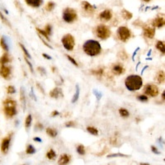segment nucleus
Listing matches in <instances>:
<instances>
[{
  "label": "nucleus",
  "instance_id": "f257e3e1",
  "mask_svg": "<svg viewBox=\"0 0 165 165\" xmlns=\"http://www.w3.org/2000/svg\"><path fill=\"white\" fill-rule=\"evenodd\" d=\"M82 50L88 56L95 57L101 54L102 46L96 40H88L82 45Z\"/></svg>",
  "mask_w": 165,
  "mask_h": 165
},
{
  "label": "nucleus",
  "instance_id": "f03ea898",
  "mask_svg": "<svg viewBox=\"0 0 165 165\" xmlns=\"http://www.w3.org/2000/svg\"><path fill=\"white\" fill-rule=\"evenodd\" d=\"M125 86L127 90L131 92H135L140 90L143 86V78L141 76L137 74L129 75L125 80Z\"/></svg>",
  "mask_w": 165,
  "mask_h": 165
},
{
  "label": "nucleus",
  "instance_id": "7ed1b4c3",
  "mask_svg": "<svg viewBox=\"0 0 165 165\" xmlns=\"http://www.w3.org/2000/svg\"><path fill=\"white\" fill-rule=\"evenodd\" d=\"M3 112L8 118H12L17 114V102L11 98L5 99L3 102Z\"/></svg>",
  "mask_w": 165,
  "mask_h": 165
},
{
  "label": "nucleus",
  "instance_id": "20e7f679",
  "mask_svg": "<svg viewBox=\"0 0 165 165\" xmlns=\"http://www.w3.org/2000/svg\"><path fill=\"white\" fill-rule=\"evenodd\" d=\"M95 34L97 37L101 40H107L111 37L112 35V31L108 26L101 24L98 25L95 29Z\"/></svg>",
  "mask_w": 165,
  "mask_h": 165
},
{
  "label": "nucleus",
  "instance_id": "39448f33",
  "mask_svg": "<svg viewBox=\"0 0 165 165\" xmlns=\"http://www.w3.org/2000/svg\"><path fill=\"white\" fill-rule=\"evenodd\" d=\"M63 20L67 23H73L78 19V13L75 10L71 8H67L63 12L62 15Z\"/></svg>",
  "mask_w": 165,
  "mask_h": 165
},
{
  "label": "nucleus",
  "instance_id": "423d86ee",
  "mask_svg": "<svg viewBox=\"0 0 165 165\" xmlns=\"http://www.w3.org/2000/svg\"><path fill=\"white\" fill-rule=\"evenodd\" d=\"M117 35L120 41L122 42H127L132 37V32H131V29H129L127 27L122 26L117 29Z\"/></svg>",
  "mask_w": 165,
  "mask_h": 165
},
{
  "label": "nucleus",
  "instance_id": "0eeeda50",
  "mask_svg": "<svg viewBox=\"0 0 165 165\" xmlns=\"http://www.w3.org/2000/svg\"><path fill=\"white\" fill-rule=\"evenodd\" d=\"M61 43L66 51H72L75 46V40L73 35L65 34L62 37Z\"/></svg>",
  "mask_w": 165,
  "mask_h": 165
},
{
  "label": "nucleus",
  "instance_id": "6e6552de",
  "mask_svg": "<svg viewBox=\"0 0 165 165\" xmlns=\"http://www.w3.org/2000/svg\"><path fill=\"white\" fill-rule=\"evenodd\" d=\"M144 92L146 96L154 98L159 93V89L158 86L154 83H148L144 87Z\"/></svg>",
  "mask_w": 165,
  "mask_h": 165
},
{
  "label": "nucleus",
  "instance_id": "1a4fd4ad",
  "mask_svg": "<svg viewBox=\"0 0 165 165\" xmlns=\"http://www.w3.org/2000/svg\"><path fill=\"white\" fill-rule=\"evenodd\" d=\"M151 26L154 28H161L165 26V14L159 13L151 22Z\"/></svg>",
  "mask_w": 165,
  "mask_h": 165
},
{
  "label": "nucleus",
  "instance_id": "9d476101",
  "mask_svg": "<svg viewBox=\"0 0 165 165\" xmlns=\"http://www.w3.org/2000/svg\"><path fill=\"white\" fill-rule=\"evenodd\" d=\"M155 28L152 26L144 25L143 27V35L144 37H146L148 39H153L155 36Z\"/></svg>",
  "mask_w": 165,
  "mask_h": 165
},
{
  "label": "nucleus",
  "instance_id": "9b49d317",
  "mask_svg": "<svg viewBox=\"0 0 165 165\" xmlns=\"http://www.w3.org/2000/svg\"><path fill=\"white\" fill-rule=\"evenodd\" d=\"M11 137L12 134L11 135H8V136H6V137L2 139V143H1V152H2V154H7L8 152L10 142H11Z\"/></svg>",
  "mask_w": 165,
  "mask_h": 165
},
{
  "label": "nucleus",
  "instance_id": "f8f14e48",
  "mask_svg": "<svg viewBox=\"0 0 165 165\" xmlns=\"http://www.w3.org/2000/svg\"><path fill=\"white\" fill-rule=\"evenodd\" d=\"M112 72L114 73L115 75L120 76L125 73L126 69H125V67H124L122 64L117 63V64H114L112 66Z\"/></svg>",
  "mask_w": 165,
  "mask_h": 165
},
{
  "label": "nucleus",
  "instance_id": "ddd939ff",
  "mask_svg": "<svg viewBox=\"0 0 165 165\" xmlns=\"http://www.w3.org/2000/svg\"><path fill=\"white\" fill-rule=\"evenodd\" d=\"M99 18L103 22H109L112 18V12L110 9H105L99 14Z\"/></svg>",
  "mask_w": 165,
  "mask_h": 165
},
{
  "label": "nucleus",
  "instance_id": "4468645a",
  "mask_svg": "<svg viewBox=\"0 0 165 165\" xmlns=\"http://www.w3.org/2000/svg\"><path fill=\"white\" fill-rule=\"evenodd\" d=\"M11 75V69L7 65H1L0 67V76L5 79H8Z\"/></svg>",
  "mask_w": 165,
  "mask_h": 165
},
{
  "label": "nucleus",
  "instance_id": "2eb2a0df",
  "mask_svg": "<svg viewBox=\"0 0 165 165\" xmlns=\"http://www.w3.org/2000/svg\"><path fill=\"white\" fill-rule=\"evenodd\" d=\"M81 6H82V8L83 10H84V12H86V13L89 14V15H92V14H93L94 11H95V9H94V7L92 6L90 2H87V1H83V2H82V4H81Z\"/></svg>",
  "mask_w": 165,
  "mask_h": 165
},
{
  "label": "nucleus",
  "instance_id": "dca6fc26",
  "mask_svg": "<svg viewBox=\"0 0 165 165\" xmlns=\"http://www.w3.org/2000/svg\"><path fill=\"white\" fill-rule=\"evenodd\" d=\"M71 160V156L69 154H63L60 156L59 160H58V164L59 165H67L68 163H69Z\"/></svg>",
  "mask_w": 165,
  "mask_h": 165
},
{
  "label": "nucleus",
  "instance_id": "f3484780",
  "mask_svg": "<svg viewBox=\"0 0 165 165\" xmlns=\"http://www.w3.org/2000/svg\"><path fill=\"white\" fill-rule=\"evenodd\" d=\"M50 96L53 98L58 99L60 98H63L64 94H63V92H62V90L60 89V88H55L50 92Z\"/></svg>",
  "mask_w": 165,
  "mask_h": 165
},
{
  "label": "nucleus",
  "instance_id": "a211bd4d",
  "mask_svg": "<svg viewBox=\"0 0 165 165\" xmlns=\"http://www.w3.org/2000/svg\"><path fill=\"white\" fill-rule=\"evenodd\" d=\"M154 80L158 83H159V84L165 83V72L163 71V70H159L156 74Z\"/></svg>",
  "mask_w": 165,
  "mask_h": 165
},
{
  "label": "nucleus",
  "instance_id": "6ab92c4d",
  "mask_svg": "<svg viewBox=\"0 0 165 165\" xmlns=\"http://www.w3.org/2000/svg\"><path fill=\"white\" fill-rule=\"evenodd\" d=\"M25 1L28 6L35 8L41 7V4L43 3V0H25Z\"/></svg>",
  "mask_w": 165,
  "mask_h": 165
},
{
  "label": "nucleus",
  "instance_id": "aec40b11",
  "mask_svg": "<svg viewBox=\"0 0 165 165\" xmlns=\"http://www.w3.org/2000/svg\"><path fill=\"white\" fill-rule=\"evenodd\" d=\"M156 49L162 54H165V41H158L155 44Z\"/></svg>",
  "mask_w": 165,
  "mask_h": 165
},
{
  "label": "nucleus",
  "instance_id": "412c9836",
  "mask_svg": "<svg viewBox=\"0 0 165 165\" xmlns=\"http://www.w3.org/2000/svg\"><path fill=\"white\" fill-rule=\"evenodd\" d=\"M10 62L9 55L7 52H5L0 58V65H6L8 63Z\"/></svg>",
  "mask_w": 165,
  "mask_h": 165
},
{
  "label": "nucleus",
  "instance_id": "4be33fe9",
  "mask_svg": "<svg viewBox=\"0 0 165 165\" xmlns=\"http://www.w3.org/2000/svg\"><path fill=\"white\" fill-rule=\"evenodd\" d=\"M46 134L51 138H55L57 136L58 132L57 131L55 130V128H51V127H48V128H46Z\"/></svg>",
  "mask_w": 165,
  "mask_h": 165
},
{
  "label": "nucleus",
  "instance_id": "5701e85b",
  "mask_svg": "<svg viewBox=\"0 0 165 165\" xmlns=\"http://www.w3.org/2000/svg\"><path fill=\"white\" fill-rule=\"evenodd\" d=\"M122 18H123L124 19H126V20H131V19L132 18L133 15H132V13H131V12L127 11V10L126 9H123L122 12Z\"/></svg>",
  "mask_w": 165,
  "mask_h": 165
},
{
  "label": "nucleus",
  "instance_id": "b1692460",
  "mask_svg": "<svg viewBox=\"0 0 165 165\" xmlns=\"http://www.w3.org/2000/svg\"><path fill=\"white\" fill-rule=\"evenodd\" d=\"M55 157H56V153L55 152V150L53 149H49L48 152L46 153V158L50 160H53V159H55Z\"/></svg>",
  "mask_w": 165,
  "mask_h": 165
},
{
  "label": "nucleus",
  "instance_id": "393cba45",
  "mask_svg": "<svg viewBox=\"0 0 165 165\" xmlns=\"http://www.w3.org/2000/svg\"><path fill=\"white\" fill-rule=\"evenodd\" d=\"M87 131L92 135H98L99 134L98 130L96 127H94V126H88Z\"/></svg>",
  "mask_w": 165,
  "mask_h": 165
},
{
  "label": "nucleus",
  "instance_id": "a878e982",
  "mask_svg": "<svg viewBox=\"0 0 165 165\" xmlns=\"http://www.w3.org/2000/svg\"><path fill=\"white\" fill-rule=\"evenodd\" d=\"M0 45H1V47H2L6 52L8 51V45L7 41H6L4 37H2L1 40H0Z\"/></svg>",
  "mask_w": 165,
  "mask_h": 165
},
{
  "label": "nucleus",
  "instance_id": "bb28decb",
  "mask_svg": "<svg viewBox=\"0 0 165 165\" xmlns=\"http://www.w3.org/2000/svg\"><path fill=\"white\" fill-rule=\"evenodd\" d=\"M119 114L120 116L122 117H124V118H126L130 116V112L126 108H120L119 109Z\"/></svg>",
  "mask_w": 165,
  "mask_h": 165
},
{
  "label": "nucleus",
  "instance_id": "cd10ccee",
  "mask_svg": "<svg viewBox=\"0 0 165 165\" xmlns=\"http://www.w3.org/2000/svg\"><path fill=\"white\" fill-rule=\"evenodd\" d=\"M92 73L95 76H98V77H101L103 75L104 73V69L102 68H100V69H92Z\"/></svg>",
  "mask_w": 165,
  "mask_h": 165
},
{
  "label": "nucleus",
  "instance_id": "c85d7f7f",
  "mask_svg": "<svg viewBox=\"0 0 165 165\" xmlns=\"http://www.w3.org/2000/svg\"><path fill=\"white\" fill-rule=\"evenodd\" d=\"M36 30L37 31V32H38V34L41 36V37H43L46 40H47V41H50V37H49L48 35L46 34V32L43 30V29H40V28H37Z\"/></svg>",
  "mask_w": 165,
  "mask_h": 165
},
{
  "label": "nucleus",
  "instance_id": "c756f323",
  "mask_svg": "<svg viewBox=\"0 0 165 165\" xmlns=\"http://www.w3.org/2000/svg\"><path fill=\"white\" fill-rule=\"evenodd\" d=\"M77 153L78 154H80V155H84L85 153H86V150H85V147L82 145V144H78V146H77Z\"/></svg>",
  "mask_w": 165,
  "mask_h": 165
},
{
  "label": "nucleus",
  "instance_id": "7c9ffc66",
  "mask_svg": "<svg viewBox=\"0 0 165 165\" xmlns=\"http://www.w3.org/2000/svg\"><path fill=\"white\" fill-rule=\"evenodd\" d=\"M26 153L28 154H33L36 153V149L32 144H28L27 149H26Z\"/></svg>",
  "mask_w": 165,
  "mask_h": 165
},
{
  "label": "nucleus",
  "instance_id": "2f4dec72",
  "mask_svg": "<svg viewBox=\"0 0 165 165\" xmlns=\"http://www.w3.org/2000/svg\"><path fill=\"white\" fill-rule=\"evenodd\" d=\"M32 115H28L27 118L25 120V127L26 129H28L32 125Z\"/></svg>",
  "mask_w": 165,
  "mask_h": 165
},
{
  "label": "nucleus",
  "instance_id": "473e14b6",
  "mask_svg": "<svg viewBox=\"0 0 165 165\" xmlns=\"http://www.w3.org/2000/svg\"><path fill=\"white\" fill-rule=\"evenodd\" d=\"M137 99L140 102H146L149 101V98H148V96H146L145 94H140V95H138Z\"/></svg>",
  "mask_w": 165,
  "mask_h": 165
},
{
  "label": "nucleus",
  "instance_id": "72a5a7b5",
  "mask_svg": "<svg viewBox=\"0 0 165 165\" xmlns=\"http://www.w3.org/2000/svg\"><path fill=\"white\" fill-rule=\"evenodd\" d=\"M55 2H49L47 4H46V9L47 10L48 12H51L52 11L54 8H55Z\"/></svg>",
  "mask_w": 165,
  "mask_h": 165
},
{
  "label": "nucleus",
  "instance_id": "f704fd0d",
  "mask_svg": "<svg viewBox=\"0 0 165 165\" xmlns=\"http://www.w3.org/2000/svg\"><path fill=\"white\" fill-rule=\"evenodd\" d=\"M45 32H46V33L47 35H48L49 37L51 36V33H52V27H51L50 24H48V25H46V27H45V28L43 29Z\"/></svg>",
  "mask_w": 165,
  "mask_h": 165
},
{
  "label": "nucleus",
  "instance_id": "c9c22d12",
  "mask_svg": "<svg viewBox=\"0 0 165 165\" xmlns=\"http://www.w3.org/2000/svg\"><path fill=\"white\" fill-rule=\"evenodd\" d=\"M19 46H20L21 49H22V50L23 52H24V55H25V57L29 58V59H30V58H31V55H30V54H29V52H28V50H27V49H26L25 46H23L22 44H21V43L19 44Z\"/></svg>",
  "mask_w": 165,
  "mask_h": 165
},
{
  "label": "nucleus",
  "instance_id": "e433bc0d",
  "mask_svg": "<svg viewBox=\"0 0 165 165\" xmlns=\"http://www.w3.org/2000/svg\"><path fill=\"white\" fill-rule=\"evenodd\" d=\"M65 56H66L67 59H68V60H69V61L71 62V63L73 64V65H75V66H77V67L78 66V62L76 61V60H74V59H73V58L72 57V56H70V55H65Z\"/></svg>",
  "mask_w": 165,
  "mask_h": 165
},
{
  "label": "nucleus",
  "instance_id": "4c0bfd02",
  "mask_svg": "<svg viewBox=\"0 0 165 165\" xmlns=\"http://www.w3.org/2000/svg\"><path fill=\"white\" fill-rule=\"evenodd\" d=\"M78 95H79V88L78 86H77V88H76V92L74 94V96H73V98L72 100V102H75L78 98Z\"/></svg>",
  "mask_w": 165,
  "mask_h": 165
},
{
  "label": "nucleus",
  "instance_id": "58836bf2",
  "mask_svg": "<svg viewBox=\"0 0 165 165\" xmlns=\"http://www.w3.org/2000/svg\"><path fill=\"white\" fill-rule=\"evenodd\" d=\"M7 92L8 94H14L16 92V89L13 86H8L7 88Z\"/></svg>",
  "mask_w": 165,
  "mask_h": 165
},
{
  "label": "nucleus",
  "instance_id": "ea45409f",
  "mask_svg": "<svg viewBox=\"0 0 165 165\" xmlns=\"http://www.w3.org/2000/svg\"><path fill=\"white\" fill-rule=\"evenodd\" d=\"M0 18H1V20L2 21V22L5 23V24H6L7 26H8V27H11V25H10V23L8 22V21L6 18H5L4 17L2 16V12H0Z\"/></svg>",
  "mask_w": 165,
  "mask_h": 165
},
{
  "label": "nucleus",
  "instance_id": "a19ab883",
  "mask_svg": "<svg viewBox=\"0 0 165 165\" xmlns=\"http://www.w3.org/2000/svg\"><path fill=\"white\" fill-rule=\"evenodd\" d=\"M65 126L66 127H74L76 126V124L74 122H68L65 123Z\"/></svg>",
  "mask_w": 165,
  "mask_h": 165
},
{
  "label": "nucleus",
  "instance_id": "79ce46f5",
  "mask_svg": "<svg viewBox=\"0 0 165 165\" xmlns=\"http://www.w3.org/2000/svg\"><path fill=\"white\" fill-rule=\"evenodd\" d=\"M25 60H26V62H27V64H28V66H29V68H30L31 71H32V73H33V72H34V70H33V66H32V64H31L30 61H29V60H28V58H27V57H25Z\"/></svg>",
  "mask_w": 165,
  "mask_h": 165
},
{
  "label": "nucleus",
  "instance_id": "37998d69",
  "mask_svg": "<svg viewBox=\"0 0 165 165\" xmlns=\"http://www.w3.org/2000/svg\"><path fill=\"white\" fill-rule=\"evenodd\" d=\"M151 150H152V152H153V153H154V154H160V152L158 151V149H157L155 146H154V145H152L151 146Z\"/></svg>",
  "mask_w": 165,
  "mask_h": 165
},
{
  "label": "nucleus",
  "instance_id": "c03bdc74",
  "mask_svg": "<svg viewBox=\"0 0 165 165\" xmlns=\"http://www.w3.org/2000/svg\"><path fill=\"white\" fill-rule=\"evenodd\" d=\"M108 158H112V157H126V155L122 154H111V155L108 156Z\"/></svg>",
  "mask_w": 165,
  "mask_h": 165
},
{
  "label": "nucleus",
  "instance_id": "a18cd8bd",
  "mask_svg": "<svg viewBox=\"0 0 165 165\" xmlns=\"http://www.w3.org/2000/svg\"><path fill=\"white\" fill-rule=\"evenodd\" d=\"M36 128H37V129H39V130H41V129L43 128V125H42V124L40 123V122H37V123L36 124Z\"/></svg>",
  "mask_w": 165,
  "mask_h": 165
},
{
  "label": "nucleus",
  "instance_id": "49530a36",
  "mask_svg": "<svg viewBox=\"0 0 165 165\" xmlns=\"http://www.w3.org/2000/svg\"><path fill=\"white\" fill-rule=\"evenodd\" d=\"M59 114H60V113H59V112H57V111H53L52 112H51V117H56V116H58Z\"/></svg>",
  "mask_w": 165,
  "mask_h": 165
},
{
  "label": "nucleus",
  "instance_id": "de8ad7c7",
  "mask_svg": "<svg viewBox=\"0 0 165 165\" xmlns=\"http://www.w3.org/2000/svg\"><path fill=\"white\" fill-rule=\"evenodd\" d=\"M42 56H43L44 58H46V59H47V60H51V56H49V55H46V54H43V55H42Z\"/></svg>",
  "mask_w": 165,
  "mask_h": 165
},
{
  "label": "nucleus",
  "instance_id": "09e8293b",
  "mask_svg": "<svg viewBox=\"0 0 165 165\" xmlns=\"http://www.w3.org/2000/svg\"><path fill=\"white\" fill-rule=\"evenodd\" d=\"M33 140H34L35 141H38V142H41V140L40 139V138H38V137L33 138Z\"/></svg>",
  "mask_w": 165,
  "mask_h": 165
},
{
  "label": "nucleus",
  "instance_id": "8fccbe9b",
  "mask_svg": "<svg viewBox=\"0 0 165 165\" xmlns=\"http://www.w3.org/2000/svg\"><path fill=\"white\" fill-rule=\"evenodd\" d=\"M162 98H163V101H165V90L162 92Z\"/></svg>",
  "mask_w": 165,
  "mask_h": 165
},
{
  "label": "nucleus",
  "instance_id": "3c124183",
  "mask_svg": "<svg viewBox=\"0 0 165 165\" xmlns=\"http://www.w3.org/2000/svg\"><path fill=\"white\" fill-rule=\"evenodd\" d=\"M140 165H150V164H149V163H141Z\"/></svg>",
  "mask_w": 165,
  "mask_h": 165
},
{
  "label": "nucleus",
  "instance_id": "603ef678",
  "mask_svg": "<svg viewBox=\"0 0 165 165\" xmlns=\"http://www.w3.org/2000/svg\"><path fill=\"white\" fill-rule=\"evenodd\" d=\"M143 1H144V2H150L151 0H143Z\"/></svg>",
  "mask_w": 165,
  "mask_h": 165
},
{
  "label": "nucleus",
  "instance_id": "864d4df0",
  "mask_svg": "<svg viewBox=\"0 0 165 165\" xmlns=\"http://www.w3.org/2000/svg\"><path fill=\"white\" fill-rule=\"evenodd\" d=\"M164 161H165V158H164Z\"/></svg>",
  "mask_w": 165,
  "mask_h": 165
}]
</instances>
